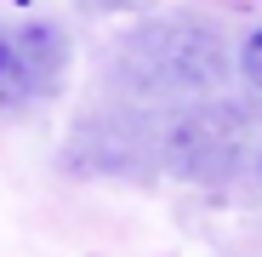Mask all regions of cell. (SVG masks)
<instances>
[{"mask_svg": "<svg viewBox=\"0 0 262 257\" xmlns=\"http://www.w3.org/2000/svg\"><path fill=\"white\" fill-rule=\"evenodd\" d=\"M63 34L46 23H23L6 29L0 23V109H12L23 97H34L40 86H52V74L63 69Z\"/></svg>", "mask_w": 262, "mask_h": 257, "instance_id": "3957f363", "label": "cell"}, {"mask_svg": "<svg viewBox=\"0 0 262 257\" xmlns=\"http://www.w3.org/2000/svg\"><path fill=\"white\" fill-rule=\"evenodd\" d=\"M245 137H251V126L234 103H194L177 120L165 154L188 183H223L245 166Z\"/></svg>", "mask_w": 262, "mask_h": 257, "instance_id": "7a4b0ae2", "label": "cell"}, {"mask_svg": "<svg viewBox=\"0 0 262 257\" xmlns=\"http://www.w3.org/2000/svg\"><path fill=\"white\" fill-rule=\"evenodd\" d=\"M239 69H245V80H251L256 92H262V29L245 40V52H239Z\"/></svg>", "mask_w": 262, "mask_h": 257, "instance_id": "277c9868", "label": "cell"}, {"mask_svg": "<svg viewBox=\"0 0 262 257\" xmlns=\"http://www.w3.org/2000/svg\"><path fill=\"white\" fill-rule=\"evenodd\" d=\"M251 171H256V183H262V149H256V160H251Z\"/></svg>", "mask_w": 262, "mask_h": 257, "instance_id": "8992f818", "label": "cell"}, {"mask_svg": "<svg viewBox=\"0 0 262 257\" xmlns=\"http://www.w3.org/2000/svg\"><path fill=\"white\" fill-rule=\"evenodd\" d=\"M120 74L137 97L154 103H205L228 74L223 57V40H216L205 23H183V17H165L148 23L125 40V57Z\"/></svg>", "mask_w": 262, "mask_h": 257, "instance_id": "6da1fadb", "label": "cell"}, {"mask_svg": "<svg viewBox=\"0 0 262 257\" xmlns=\"http://www.w3.org/2000/svg\"><path fill=\"white\" fill-rule=\"evenodd\" d=\"M97 6H108V12H114V6H143V0H97Z\"/></svg>", "mask_w": 262, "mask_h": 257, "instance_id": "5b68a950", "label": "cell"}]
</instances>
